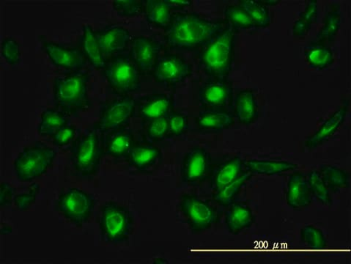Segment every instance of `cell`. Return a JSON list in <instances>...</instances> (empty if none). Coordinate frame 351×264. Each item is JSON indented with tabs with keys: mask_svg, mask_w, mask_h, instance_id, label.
<instances>
[{
	"mask_svg": "<svg viewBox=\"0 0 351 264\" xmlns=\"http://www.w3.org/2000/svg\"><path fill=\"white\" fill-rule=\"evenodd\" d=\"M134 145V133L127 128L104 137V154L119 160H126Z\"/></svg>",
	"mask_w": 351,
	"mask_h": 264,
	"instance_id": "obj_22",
	"label": "cell"
},
{
	"mask_svg": "<svg viewBox=\"0 0 351 264\" xmlns=\"http://www.w3.org/2000/svg\"><path fill=\"white\" fill-rule=\"evenodd\" d=\"M98 224L103 241L110 245H120L130 240L134 230L135 219L129 207L109 202L101 206Z\"/></svg>",
	"mask_w": 351,
	"mask_h": 264,
	"instance_id": "obj_5",
	"label": "cell"
},
{
	"mask_svg": "<svg viewBox=\"0 0 351 264\" xmlns=\"http://www.w3.org/2000/svg\"><path fill=\"white\" fill-rule=\"evenodd\" d=\"M233 115L238 122L243 125H250L259 117V105L252 90L239 91L234 97Z\"/></svg>",
	"mask_w": 351,
	"mask_h": 264,
	"instance_id": "obj_20",
	"label": "cell"
},
{
	"mask_svg": "<svg viewBox=\"0 0 351 264\" xmlns=\"http://www.w3.org/2000/svg\"><path fill=\"white\" fill-rule=\"evenodd\" d=\"M1 55L9 65L12 67L18 65L21 59L19 42L10 37L3 39L1 45Z\"/></svg>",
	"mask_w": 351,
	"mask_h": 264,
	"instance_id": "obj_41",
	"label": "cell"
},
{
	"mask_svg": "<svg viewBox=\"0 0 351 264\" xmlns=\"http://www.w3.org/2000/svg\"><path fill=\"white\" fill-rule=\"evenodd\" d=\"M348 110V101L340 107L330 117L327 119L313 134L308 136L304 142V147L309 150H313L322 145L338 131L344 123Z\"/></svg>",
	"mask_w": 351,
	"mask_h": 264,
	"instance_id": "obj_19",
	"label": "cell"
},
{
	"mask_svg": "<svg viewBox=\"0 0 351 264\" xmlns=\"http://www.w3.org/2000/svg\"><path fill=\"white\" fill-rule=\"evenodd\" d=\"M226 23L206 19L197 13L174 14L165 29V40L170 48L195 50L203 48Z\"/></svg>",
	"mask_w": 351,
	"mask_h": 264,
	"instance_id": "obj_1",
	"label": "cell"
},
{
	"mask_svg": "<svg viewBox=\"0 0 351 264\" xmlns=\"http://www.w3.org/2000/svg\"><path fill=\"white\" fill-rule=\"evenodd\" d=\"M211 156L202 147H194L184 156L180 168V177L184 183L196 185L205 181L211 172Z\"/></svg>",
	"mask_w": 351,
	"mask_h": 264,
	"instance_id": "obj_13",
	"label": "cell"
},
{
	"mask_svg": "<svg viewBox=\"0 0 351 264\" xmlns=\"http://www.w3.org/2000/svg\"><path fill=\"white\" fill-rule=\"evenodd\" d=\"M173 97L169 94H154L136 101V111L139 118L145 121L164 117L171 113Z\"/></svg>",
	"mask_w": 351,
	"mask_h": 264,
	"instance_id": "obj_17",
	"label": "cell"
},
{
	"mask_svg": "<svg viewBox=\"0 0 351 264\" xmlns=\"http://www.w3.org/2000/svg\"><path fill=\"white\" fill-rule=\"evenodd\" d=\"M306 176L313 197L321 204L330 206L332 204V193L324 182L320 173L318 171H313Z\"/></svg>",
	"mask_w": 351,
	"mask_h": 264,
	"instance_id": "obj_37",
	"label": "cell"
},
{
	"mask_svg": "<svg viewBox=\"0 0 351 264\" xmlns=\"http://www.w3.org/2000/svg\"><path fill=\"white\" fill-rule=\"evenodd\" d=\"M95 32L106 60L123 55L130 49V32L122 26L110 25Z\"/></svg>",
	"mask_w": 351,
	"mask_h": 264,
	"instance_id": "obj_15",
	"label": "cell"
},
{
	"mask_svg": "<svg viewBox=\"0 0 351 264\" xmlns=\"http://www.w3.org/2000/svg\"><path fill=\"white\" fill-rule=\"evenodd\" d=\"M42 47L52 64L58 68L73 72L82 71L87 66L88 60L79 49L63 46L49 40L43 42Z\"/></svg>",
	"mask_w": 351,
	"mask_h": 264,
	"instance_id": "obj_16",
	"label": "cell"
},
{
	"mask_svg": "<svg viewBox=\"0 0 351 264\" xmlns=\"http://www.w3.org/2000/svg\"><path fill=\"white\" fill-rule=\"evenodd\" d=\"M237 30L226 23L199 54V67L209 78H228L232 69Z\"/></svg>",
	"mask_w": 351,
	"mask_h": 264,
	"instance_id": "obj_2",
	"label": "cell"
},
{
	"mask_svg": "<svg viewBox=\"0 0 351 264\" xmlns=\"http://www.w3.org/2000/svg\"><path fill=\"white\" fill-rule=\"evenodd\" d=\"M169 115L149 121L146 134L152 143L160 142L167 139L169 128Z\"/></svg>",
	"mask_w": 351,
	"mask_h": 264,
	"instance_id": "obj_40",
	"label": "cell"
},
{
	"mask_svg": "<svg viewBox=\"0 0 351 264\" xmlns=\"http://www.w3.org/2000/svg\"><path fill=\"white\" fill-rule=\"evenodd\" d=\"M188 129V117L185 114L171 112L169 115V128L167 139L182 135Z\"/></svg>",
	"mask_w": 351,
	"mask_h": 264,
	"instance_id": "obj_43",
	"label": "cell"
},
{
	"mask_svg": "<svg viewBox=\"0 0 351 264\" xmlns=\"http://www.w3.org/2000/svg\"><path fill=\"white\" fill-rule=\"evenodd\" d=\"M102 71L106 81L116 93L130 96L142 88L141 72L129 53L106 60Z\"/></svg>",
	"mask_w": 351,
	"mask_h": 264,
	"instance_id": "obj_7",
	"label": "cell"
},
{
	"mask_svg": "<svg viewBox=\"0 0 351 264\" xmlns=\"http://www.w3.org/2000/svg\"><path fill=\"white\" fill-rule=\"evenodd\" d=\"M193 71V67L184 58L176 54H165L159 57L153 75L158 83L173 86L185 81Z\"/></svg>",
	"mask_w": 351,
	"mask_h": 264,
	"instance_id": "obj_12",
	"label": "cell"
},
{
	"mask_svg": "<svg viewBox=\"0 0 351 264\" xmlns=\"http://www.w3.org/2000/svg\"><path fill=\"white\" fill-rule=\"evenodd\" d=\"M68 124V115L58 108H47L41 113L38 132L42 136L51 139L59 130Z\"/></svg>",
	"mask_w": 351,
	"mask_h": 264,
	"instance_id": "obj_31",
	"label": "cell"
},
{
	"mask_svg": "<svg viewBox=\"0 0 351 264\" xmlns=\"http://www.w3.org/2000/svg\"><path fill=\"white\" fill-rule=\"evenodd\" d=\"M103 155V135L94 128L84 131L70 147L73 172L81 178H93L99 170Z\"/></svg>",
	"mask_w": 351,
	"mask_h": 264,
	"instance_id": "obj_4",
	"label": "cell"
},
{
	"mask_svg": "<svg viewBox=\"0 0 351 264\" xmlns=\"http://www.w3.org/2000/svg\"><path fill=\"white\" fill-rule=\"evenodd\" d=\"M224 15L227 23L237 31L255 27L251 17L239 5L227 6L224 10Z\"/></svg>",
	"mask_w": 351,
	"mask_h": 264,
	"instance_id": "obj_36",
	"label": "cell"
},
{
	"mask_svg": "<svg viewBox=\"0 0 351 264\" xmlns=\"http://www.w3.org/2000/svg\"><path fill=\"white\" fill-rule=\"evenodd\" d=\"M143 12L148 23L165 29L174 16L165 0H145Z\"/></svg>",
	"mask_w": 351,
	"mask_h": 264,
	"instance_id": "obj_30",
	"label": "cell"
},
{
	"mask_svg": "<svg viewBox=\"0 0 351 264\" xmlns=\"http://www.w3.org/2000/svg\"><path fill=\"white\" fill-rule=\"evenodd\" d=\"M245 171L244 161L241 158L235 156L221 163L216 167L210 175V187L213 191L228 185L237 179Z\"/></svg>",
	"mask_w": 351,
	"mask_h": 264,
	"instance_id": "obj_23",
	"label": "cell"
},
{
	"mask_svg": "<svg viewBox=\"0 0 351 264\" xmlns=\"http://www.w3.org/2000/svg\"><path fill=\"white\" fill-rule=\"evenodd\" d=\"M80 47L84 56L95 69H104L106 60L95 36V32L90 25H84L82 27Z\"/></svg>",
	"mask_w": 351,
	"mask_h": 264,
	"instance_id": "obj_25",
	"label": "cell"
},
{
	"mask_svg": "<svg viewBox=\"0 0 351 264\" xmlns=\"http://www.w3.org/2000/svg\"><path fill=\"white\" fill-rule=\"evenodd\" d=\"M313 198L307 176L302 173L291 175L286 193L287 204L293 209L302 210L313 204Z\"/></svg>",
	"mask_w": 351,
	"mask_h": 264,
	"instance_id": "obj_18",
	"label": "cell"
},
{
	"mask_svg": "<svg viewBox=\"0 0 351 264\" xmlns=\"http://www.w3.org/2000/svg\"><path fill=\"white\" fill-rule=\"evenodd\" d=\"M57 151L38 141L25 147L15 158L14 169L21 182H31L48 172L57 156Z\"/></svg>",
	"mask_w": 351,
	"mask_h": 264,
	"instance_id": "obj_6",
	"label": "cell"
},
{
	"mask_svg": "<svg viewBox=\"0 0 351 264\" xmlns=\"http://www.w3.org/2000/svg\"><path fill=\"white\" fill-rule=\"evenodd\" d=\"M304 56L307 64L311 69L317 71L330 67L335 62L332 49L313 40L304 49Z\"/></svg>",
	"mask_w": 351,
	"mask_h": 264,
	"instance_id": "obj_29",
	"label": "cell"
},
{
	"mask_svg": "<svg viewBox=\"0 0 351 264\" xmlns=\"http://www.w3.org/2000/svg\"><path fill=\"white\" fill-rule=\"evenodd\" d=\"M97 200L94 196L79 188H69L62 192L56 202L58 213L70 224L82 228L90 221Z\"/></svg>",
	"mask_w": 351,
	"mask_h": 264,
	"instance_id": "obj_8",
	"label": "cell"
},
{
	"mask_svg": "<svg viewBox=\"0 0 351 264\" xmlns=\"http://www.w3.org/2000/svg\"><path fill=\"white\" fill-rule=\"evenodd\" d=\"M318 172L331 193H337L350 186V176L341 168L331 165H323Z\"/></svg>",
	"mask_w": 351,
	"mask_h": 264,
	"instance_id": "obj_33",
	"label": "cell"
},
{
	"mask_svg": "<svg viewBox=\"0 0 351 264\" xmlns=\"http://www.w3.org/2000/svg\"><path fill=\"white\" fill-rule=\"evenodd\" d=\"M77 130L75 126L68 124L63 126L51 137L52 143L58 147L71 144L77 139Z\"/></svg>",
	"mask_w": 351,
	"mask_h": 264,
	"instance_id": "obj_44",
	"label": "cell"
},
{
	"mask_svg": "<svg viewBox=\"0 0 351 264\" xmlns=\"http://www.w3.org/2000/svg\"><path fill=\"white\" fill-rule=\"evenodd\" d=\"M254 174L245 170L237 179L236 181L223 187L213 193V199L217 204L221 206H229L235 202V200L241 191L242 188L246 184Z\"/></svg>",
	"mask_w": 351,
	"mask_h": 264,
	"instance_id": "obj_32",
	"label": "cell"
},
{
	"mask_svg": "<svg viewBox=\"0 0 351 264\" xmlns=\"http://www.w3.org/2000/svg\"><path fill=\"white\" fill-rule=\"evenodd\" d=\"M235 117L226 110H210L199 112L196 118L198 128L204 130L221 131L235 123Z\"/></svg>",
	"mask_w": 351,
	"mask_h": 264,
	"instance_id": "obj_26",
	"label": "cell"
},
{
	"mask_svg": "<svg viewBox=\"0 0 351 264\" xmlns=\"http://www.w3.org/2000/svg\"><path fill=\"white\" fill-rule=\"evenodd\" d=\"M342 21L341 8L337 3L332 4L329 6L324 18L323 27L319 31L313 41L324 45L332 43L336 38L340 27H341Z\"/></svg>",
	"mask_w": 351,
	"mask_h": 264,
	"instance_id": "obj_27",
	"label": "cell"
},
{
	"mask_svg": "<svg viewBox=\"0 0 351 264\" xmlns=\"http://www.w3.org/2000/svg\"><path fill=\"white\" fill-rule=\"evenodd\" d=\"M239 5L246 10L256 27L267 28L271 25L269 8L256 0H241Z\"/></svg>",
	"mask_w": 351,
	"mask_h": 264,
	"instance_id": "obj_35",
	"label": "cell"
},
{
	"mask_svg": "<svg viewBox=\"0 0 351 264\" xmlns=\"http://www.w3.org/2000/svg\"><path fill=\"white\" fill-rule=\"evenodd\" d=\"M114 12L120 16L132 18L141 15L144 10L143 0H114L112 2Z\"/></svg>",
	"mask_w": 351,
	"mask_h": 264,
	"instance_id": "obj_39",
	"label": "cell"
},
{
	"mask_svg": "<svg viewBox=\"0 0 351 264\" xmlns=\"http://www.w3.org/2000/svg\"><path fill=\"white\" fill-rule=\"evenodd\" d=\"M300 238L306 246L313 249H324L327 240L323 231L314 226H306L300 230Z\"/></svg>",
	"mask_w": 351,
	"mask_h": 264,
	"instance_id": "obj_38",
	"label": "cell"
},
{
	"mask_svg": "<svg viewBox=\"0 0 351 264\" xmlns=\"http://www.w3.org/2000/svg\"><path fill=\"white\" fill-rule=\"evenodd\" d=\"M319 12L316 0L308 2L303 12L300 14L299 19L295 21L293 26L294 37L302 38L306 36L317 23Z\"/></svg>",
	"mask_w": 351,
	"mask_h": 264,
	"instance_id": "obj_34",
	"label": "cell"
},
{
	"mask_svg": "<svg viewBox=\"0 0 351 264\" xmlns=\"http://www.w3.org/2000/svg\"><path fill=\"white\" fill-rule=\"evenodd\" d=\"M228 207L225 214V224L230 235H239L252 226L254 215L248 204L234 202Z\"/></svg>",
	"mask_w": 351,
	"mask_h": 264,
	"instance_id": "obj_21",
	"label": "cell"
},
{
	"mask_svg": "<svg viewBox=\"0 0 351 264\" xmlns=\"http://www.w3.org/2000/svg\"><path fill=\"white\" fill-rule=\"evenodd\" d=\"M165 1L172 12L183 10L193 5V1H189V0H165Z\"/></svg>",
	"mask_w": 351,
	"mask_h": 264,
	"instance_id": "obj_46",
	"label": "cell"
},
{
	"mask_svg": "<svg viewBox=\"0 0 351 264\" xmlns=\"http://www.w3.org/2000/svg\"><path fill=\"white\" fill-rule=\"evenodd\" d=\"M90 79L89 73L84 70L56 77L53 82V99L56 108L69 117L89 110Z\"/></svg>",
	"mask_w": 351,
	"mask_h": 264,
	"instance_id": "obj_3",
	"label": "cell"
},
{
	"mask_svg": "<svg viewBox=\"0 0 351 264\" xmlns=\"http://www.w3.org/2000/svg\"><path fill=\"white\" fill-rule=\"evenodd\" d=\"M198 99L201 106L206 109L226 110L233 103L232 82L228 78H209L202 84Z\"/></svg>",
	"mask_w": 351,
	"mask_h": 264,
	"instance_id": "obj_11",
	"label": "cell"
},
{
	"mask_svg": "<svg viewBox=\"0 0 351 264\" xmlns=\"http://www.w3.org/2000/svg\"><path fill=\"white\" fill-rule=\"evenodd\" d=\"M16 189L7 182L0 185V207L4 208L14 203Z\"/></svg>",
	"mask_w": 351,
	"mask_h": 264,
	"instance_id": "obj_45",
	"label": "cell"
},
{
	"mask_svg": "<svg viewBox=\"0 0 351 264\" xmlns=\"http://www.w3.org/2000/svg\"><path fill=\"white\" fill-rule=\"evenodd\" d=\"M40 186L38 183L30 185L27 192L16 195L14 204L16 208L21 211L29 209L36 202L40 193Z\"/></svg>",
	"mask_w": 351,
	"mask_h": 264,
	"instance_id": "obj_42",
	"label": "cell"
},
{
	"mask_svg": "<svg viewBox=\"0 0 351 264\" xmlns=\"http://www.w3.org/2000/svg\"><path fill=\"white\" fill-rule=\"evenodd\" d=\"M162 156L160 149L152 143H135L126 161L136 170L147 171L160 160Z\"/></svg>",
	"mask_w": 351,
	"mask_h": 264,
	"instance_id": "obj_24",
	"label": "cell"
},
{
	"mask_svg": "<svg viewBox=\"0 0 351 264\" xmlns=\"http://www.w3.org/2000/svg\"><path fill=\"white\" fill-rule=\"evenodd\" d=\"M162 46L154 38L136 36L132 38L129 56L141 73L153 72L160 57Z\"/></svg>",
	"mask_w": 351,
	"mask_h": 264,
	"instance_id": "obj_14",
	"label": "cell"
},
{
	"mask_svg": "<svg viewBox=\"0 0 351 264\" xmlns=\"http://www.w3.org/2000/svg\"><path fill=\"white\" fill-rule=\"evenodd\" d=\"M136 101L130 96H123L106 104L93 128L103 136L129 128L136 112Z\"/></svg>",
	"mask_w": 351,
	"mask_h": 264,
	"instance_id": "obj_9",
	"label": "cell"
},
{
	"mask_svg": "<svg viewBox=\"0 0 351 264\" xmlns=\"http://www.w3.org/2000/svg\"><path fill=\"white\" fill-rule=\"evenodd\" d=\"M178 208L189 228L194 234L210 229L217 221L216 210L206 200L186 194L180 198Z\"/></svg>",
	"mask_w": 351,
	"mask_h": 264,
	"instance_id": "obj_10",
	"label": "cell"
},
{
	"mask_svg": "<svg viewBox=\"0 0 351 264\" xmlns=\"http://www.w3.org/2000/svg\"><path fill=\"white\" fill-rule=\"evenodd\" d=\"M244 167L252 174L271 176L295 171L299 166L288 161L250 160L244 161Z\"/></svg>",
	"mask_w": 351,
	"mask_h": 264,
	"instance_id": "obj_28",
	"label": "cell"
}]
</instances>
